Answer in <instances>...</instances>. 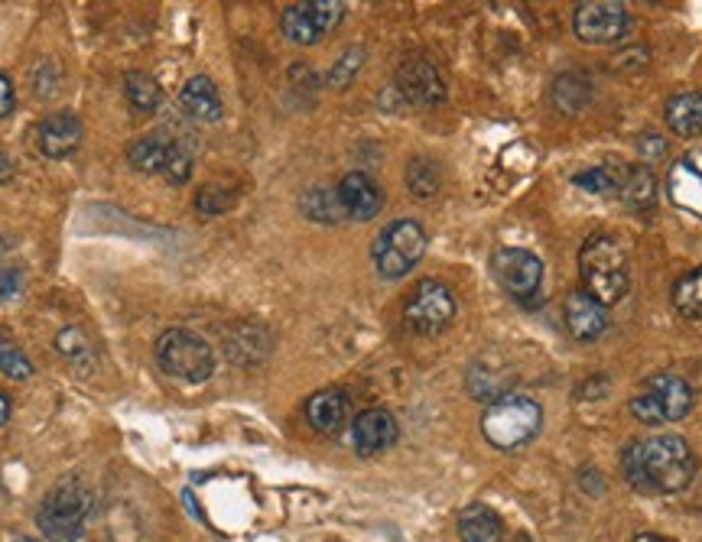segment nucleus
Here are the masks:
<instances>
[{"mask_svg":"<svg viewBox=\"0 0 702 542\" xmlns=\"http://www.w3.org/2000/svg\"><path fill=\"white\" fill-rule=\"evenodd\" d=\"M624 481L644 494H680L693 484L696 459L680 435H654L621 452Z\"/></svg>","mask_w":702,"mask_h":542,"instance_id":"nucleus-1","label":"nucleus"},{"mask_svg":"<svg viewBox=\"0 0 702 542\" xmlns=\"http://www.w3.org/2000/svg\"><path fill=\"white\" fill-rule=\"evenodd\" d=\"M579 277L599 305H618L631 287L628 253L609 234H592L579 251Z\"/></svg>","mask_w":702,"mask_h":542,"instance_id":"nucleus-2","label":"nucleus"},{"mask_svg":"<svg viewBox=\"0 0 702 542\" xmlns=\"http://www.w3.org/2000/svg\"><path fill=\"white\" fill-rule=\"evenodd\" d=\"M540 422H543V410L536 400L521 397V393H508L484 410L482 432L498 452H514V449H524L526 442L540 432Z\"/></svg>","mask_w":702,"mask_h":542,"instance_id":"nucleus-3","label":"nucleus"},{"mask_svg":"<svg viewBox=\"0 0 702 542\" xmlns=\"http://www.w3.org/2000/svg\"><path fill=\"white\" fill-rule=\"evenodd\" d=\"M88 513H91V491L82 481L69 478L46 494L37 523L49 542H79L86 533Z\"/></svg>","mask_w":702,"mask_h":542,"instance_id":"nucleus-4","label":"nucleus"},{"mask_svg":"<svg viewBox=\"0 0 702 542\" xmlns=\"http://www.w3.org/2000/svg\"><path fill=\"white\" fill-rule=\"evenodd\" d=\"M157 364L182 383H205L215 371V354L205 338L189 329H170L157 341Z\"/></svg>","mask_w":702,"mask_h":542,"instance_id":"nucleus-5","label":"nucleus"},{"mask_svg":"<svg viewBox=\"0 0 702 542\" xmlns=\"http://www.w3.org/2000/svg\"><path fill=\"white\" fill-rule=\"evenodd\" d=\"M693 410V387L680 374H654L644 380L641 393L631 400V416L644 425L676 422Z\"/></svg>","mask_w":702,"mask_h":542,"instance_id":"nucleus-6","label":"nucleus"},{"mask_svg":"<svg viewBox=\"0 0 702 542\" xmlns=\"http://www.w3.org/2000/svg\"><path fill=\"white\" fill-rule=\"evenodd\" d=\"M423 253H427V231L410 218L391 221L371 244V260L384 280L407 277L423 260Z\"/></svg>","mask_w":702,"mask_h":542,"instance_id":"nucleus-7","label":"nucleus"},{"mask_svg":"<svg viewBox=\"0 0 702 542\" xmlns=\"http://www.w3.org/2000/svg\"><path fill=\"white\" fill-rule=\"evenodd\" d=\"M455 319V299L437 280H420L403 305V325L413 334L433 338L442 334Z\"/></svg>","mask_w":702,"mask_h":542,"instance_id":"nucleus-8","label":"nucleus"},{"mask_svg":"<svg viewBox=\"0 0 702 542\" xmlns=\"http://www.w3.org/2000/svg\"><path fill=\"white\" fill-rule=\"evenodd\" d=\"M345 17V3L339 0H303V3H290L280 17L283 37L297 46H315L325 40V33H332L339 27V20Z\"/></svg>","mask_w":702,"mask_h":542,"instance_id":"nucleus-9","label":"nucleus"},{"mask_svg":"<svg viewBox=\"0 0 702 542\" xmlns=\"http://www.w3.org/2000/svg\"><path fill=\"white\" fill-rule=\"evenodd\" d=\"M628 27H631V17H628L624 3H618V0H585L575 7V17H572L575 37L582 42H592V46L624 40Z\"/></svg>","mask_w":702,"mask_h":542,"instance_id":"nucleus-10","label":"nucleus"},{"mask_svg":"<svg viewBox=\"0 0 702 542\" xmlns=\"http://www.w3.org/2000/svg\"><path fill=\"white\" fill-rule=\"evenodd\" d=\"M491 273L498 280V287L514 295V299H530L536 295L543 283V263L540 257L521 248H498L491 257Z\"/></svg>","mask_w":702,"mask_h":542,"instance_id":"nucleus-11","label":"nucleus"},{"mask_svg":"<svg viewBox=\"0 0 702 542\" xmlns=\"http://www.w3.org/2000/svg\"><path fill=\"white\" fill-rule=\"evenodd\" d=\"M397 91L403 94V101L417 108H437L445 101V82L437 72V66L427 59H407L397 69Z\"/></svg>","mask_w":702,"mask_h":542,"instance_id":"nucleus-12","label":"nucleus"},{"mask_svg":"<svg viewBox=\"0 0 702 542\" xmlns=\"http://www.w3.org/2000/svg\"><path fill=\"white\" fill-rule=\"evenodd\" d=\"M82 137H86L82 121L72 111H52L37 127V147L49 160H66L69 153H76Z\"/></svg>","mask_w":702,"mask_h":542,"instance_id":"nucleus-13","label":"nucleus"},{"mask_svg":"<svg viewBox=\"0 0 702 542\" xmlns=\"http://www.w3.org/2000/svg\"><path fill=\"white\" fill-rule=\"evenodd\" d=\"M666 192L676 209L702 218V150H693L673 163L666 175Z\"/></svg>","mask_w":702,"mask_h":542,"instance_id":"nucleus-14","label":"nucleus"},{"mask_svg":"<svg viewBox=\"0 0 702 542\" xmlns=\"http://www.w3.org/2000/svg\"><path fill=\"white\" fill-rule=\"evenodd\" d=\"M397 435H400V425H397V419L388 413V410H381V406H374V410H364L361 416L354 419V425H351V439H354V449H358V455H381V452H388L391 445L397 442Z\"/></svg>","mask_w":702,"mask_h":542,"instance_id":"nucleus-15","label":"nucleus"},{"mask_svg":"<svg viewBox=\"0 0 702 542\" xmlns=\"http://www.w3.org/2000/svg\"><path fill=\"white\" fill-rule=\"evenodd\" d=\"M335 195H339L342 211L349 218H354V221H371L378 211L384 209V192H381V185L368 172H349L339 182Z\"/></svg>","mask_w":702,"mask_h":542,"instance_id":"nucleus-16","label":"nucleus"},{"mask_svg":"<svg viewBox=\"0 0 702 542\" xmlns=\"http://www.w3.org/2000/svg\"><path fill=\"white\" fill-rule=\"evenodd\" d=\"M563 319L566 329L575 341H595L599 334L609 329V315L605 305H599L585 290H572L563 302Z\"/></svg>","mask_w":702,"mask_h":542,"instance_id":"nucleus-17","label":"nucleus"},{"mask_svg":"<svg viewBox=\"0 0 702 542\" xmlns=\"http://www.w3.org/2000/svg\"><path fill=\"white\" fill-rule=\"evenodd\" d=\"M307 422L322 435H335L349 422V397L342 390L312 393L307 400Z\"/></svg>","mask_w":702,"mask_h":542,"instance_id":"nucleus-18","label":"nucleus"},{"mask_svg":"<svg viewBox=\"0 0 702 542\" xmlns=\"http://www.w3.org/2000/svg\"><path fill=\"white\" fill-rule=\"evenodd\" d=\"M179 104L189 118L195 121H219L221 118V98L219 88L212 84L209 76H195L189 82L182 84L179 91Z\"/></svg>","mask_w":702,"mask_h":542,"instance_id":"nucleus-19","label":"nucleus"},{"mask_svg":"<svg viewBox=\"0 0 702 542\" xmlns=\"http://www.w3.org/2000/svg\"><path fill=\"white\" fill-rule=\"evenodd\" d=\"M459 536H462V542H501L504 540V523L491 506L472 503L459 513Z\"/></svg>","mask_w":702,"mask_h":542,"instance_id":"nucleus-20","label":"nucleus"},{"mask_svg":"<svg viewBox=\"0 0 702 542\" xmlns=\"http://www.w3.org/2000/svg\"><path fill=\"white\" fill-rule=\"evenodd\" d=\"M666 124L676 137H700L702 133V94L680 91L666 101Z\"/></svg>","mask_w":702,"mask_h":542,"instance_id":"nucleus-21","label":"nucleus"},{"mask_svg":"<svg viewBox=\"0 0 702 542\" xmlns=\"http://www.w3.org/2000/svg\"><path fill=\"white\" fill-rule=\"evenodd\" d=\"M514 383V374L511 371H498V368H488V358L475 361L469 368V390L475 400H484V403H498L501 397H508Z\"/></svg>","mask_w":702,"mask_h":542,"instance_id":"nucleus-22","label":"nucleus"},{"mask_svg":"<svg viewBox=\"0 0 702 542\" xmlns=\"http://www.w3.org/2000/svg\"><path fill=\"white\" fill-rule=\"evenodd\" d=\"M621 199L624 205L634 211H651L658 202V175L651 172V167L638 163L628 169L624 185H621Z\"/></svg>","mask_w":702,"mask_h":542,"instance_id":"nucleus-23","label":"nucleus"},{"mask_svg":"<svg viewBox=\"0 0 702 542\" xmlns=\"http://www.w3.org/2000/svg\"><path fill=\"white\" fill-rule=\"evenodd\" d=\"M254 348V354L258 358H267V351H270V334L263 332L261 325H251V322H244V325H238L234 332L224 338V354L234 361V364H241L244 368V351H251Z\"/></svg>","mask_w":702,"mask_h":542,"instance_id":"nucleus-24","label":"nucleus"},{"mask_svg":"<svg viewBox=\"0 0 702 542\" xmlns=\"http://www.w3.org/2000/svg\"><path fill=\"white\" fill-rule=\"evenodd\" d=\"M624 175H628V169L624 167H618V163H602V167L575 172V175H572V185H579V189H585V192H595V195H609V192H621Z\"/></svg>","mask_w":702,"mask_h":542,"instance_id":"nucleus-25","label":"nucleus"},{"mask_svg":"<svg viewBox=\"0 0 702 542\" xmlns=\"http://www.w3.org/2000/svg\"><path fill=\"white\" fill-rule=\"evenodd\" d=\"M167 153H170V143L160 133H150V137L133 140L131 150H128V160H131V167L137 172H163Z\"/></svg>","mask_w":702,"mask_h":542,"instance_id":"nucleus-26","label":"nucleus"},{"mask_svg":"<svg viewBox=\"0 0 702 542\" xmlns=\"http://www.w3.org/2000/svg\"><path fill=\"white\" fill-rule=\"evenodd\" d=\"M124 94H128L133 111H140V114H153L160 108V98H163L157 79L147 76V72H128L124 76Z\"/></svg>","mask_w":702,"mask_h":542,"instance_id":"nucleus-27","label":"nucleus"},{"mask_svg":"<svg viewBox=\"0 0 702 542\" xmlns=\"http://www.w3.org/2000/svg\"><path fill=\"white\" fill-rule=\"evenodd\" d=\"M300 209H303V214H307L309 221H322V224H335V221H342V214H345L342 205H339V195H335L332 189H322V185L303 192Z\"/></svg>","mask_w":702,"mask_h":542,"instance_id":"nucleus-28","label":"nucleus"},{"mask_svg":"<svg viewBox=\"0 0 702 542\" xmlns=\"http://www.w3.org/2000/svg\"><path fill=\"white\" fill-rule=\"evenodd\" d=\"M439 185H442V169H439V163L427 160V157L410 160V167H407V189L417 199H433L439 192Z\"/></svg>","mask_w":702,"mask_h":542,"instance_id":"nucleus-29","label":"nucleus"},{"mask_svg":"<svg viewBox=\"0 0 702 542\" xmlns=\"http://www.w3.org/2000/svg\"><path fill=\"white\" fill-rule=\"evenodd\" d=\"M673 305L686 319H702V267L673 283Z\"/></svg>","mask_w":702,"mask_h":542,"instance_id":"nucleus-30","label":"nucleus"},{"mask_svg":"<svg viewBox=\"0 0 702 542\" xmlns=\"http://www.w3.org/2000/svg\"><path fill=\"white\" fill-rule=\"evenodd\" d=\"M589 82L582 76H560L553 84V101L563 114H579L589 104Z\"/></svg>","mask_w":702,"mask_h":542,"instance_id":"nucleus-31","label":"nucleus"},{"mask_svg":"<svg viewBox=\"0 0 702 542\" xmlns=\"http://www.w3.org/2000/svg\"><path fill=\"white\" fill-rule=\"evenodd\" d=\"M361 66H364V49H361V46H351V49L342 52V59L329 69V84H332V88H345V84H351V79L358 76Z\"/></svg>","mask_w":702,"mask_h":542,"instance_id":"nucleus-32","label":"nucleus"},{"mask_svg":"<svg viewBox=\"0 0 702 542\" xmlns=\"http://www.w3.org/2000/svg\"><path fill=\"white\" fill-rule=\"evenodd\" d=\"M231 205H234V192H228V189H221V185H205V189H199V195H195V209L202 211V214H209V218L228 211Z\"/></svg>","mask_w":702,"mask_h":542,"instance_id":"nucleus-33","label":"nucleus"},{"mask_svg":"<svg viewBox=\"0 0 702 542\" xmlns=\"http://www.w3.org/2000/svg\"><path fill=\"white\" fill-rule=\"evenodd\" d=\"M163 175H167L173 185H185L189 175H192V157H189L179 143H170V153H167V163H163Z\"/></svg>","mask_w":702,"mask_h":542,"instance_id":"nucleus-34","label":"nucleus"},{"mask_svg":"<svg viewBox=\"0 0 702 542\" xmlns=\"http://www.w3.org/2000/svg\"><path fill=\"white\" fill-rule=\"evenodd\" d=\"M0 374L10 377V380H27V377L33 374V364H30V358L13 344V348L7 351V358L0 361Z\"/></svg>","mask_w":702,"mask_h":542,"instance_id":"nucleus-35","label":"nucleus"},{"mask_svg":"<svg viewBox=\"0 0 702 542\" xmlns=\"http://www.w3.org/2000/svg\"><path fill=\"white\" fill-rule=\"evenodd\" d=\"M23 290V270L17 267H0V302L17 299Z\"/></svg>","mask_w":702,"mask_h":542,"instance_id":"nucleus-36","label":"nucleus"},{"mask_svg":"<svg viewBox=\"0 0 702 542\" xmlns=\"http://www.w3.org/2000/svg\"><path fill=\"white\" fill-rule=\"evenodd\" d=\"M17 104V91H13V82L0 72V118H7Z\"/></svg>","mask_w":702,"mask_h":542,"instance_id":"nucleus-37","label":"nucleus"},{"mask_svg":"<svg viewBox=\"0 0 702 542\" xmlns=\"http://www.w3.org/2000/svg\"><path fill=\"white\" fill-rule=\"evenodd\" d=\"M13 172H17V169H13V160H10L7 153H0V185H3V182H10V179H13Z\"/></svg>","mask_w":702,"mask_h":542,"instance_id":"nucleus-38","label":"nucleus"},{"mask_svg":"<svg viewBox=\"0 0 702 542\" xmlns=\"http://www.w3.org/2000/svg\"><path fill=\"white\" fill-rule=\"evenodd\" d=\"M7 419H10V400H7V397L0 393V425H3Z\"/></svg>","mask_w":702,"mask_h":542,"instance_id":"nucleus-39","label":"nucleus"},{"mask_svg":"<svg viewBox=\"0 0 702 542\" xmlns=\"http://www.w3.org/2000/svg\"><path fill=\"white\" fill-rule=\"evenodd\" d=\"M634 542H673V540H666V536H658V533H641V536H634Z\"/></svg>","mask_w":702,"mask_h":542,"instance_id":"nucleus-40","label":"nucleus"},{"mask_svg":"<svg viewBox=\"0 0 702 542\" xmlns=\"http://www.w3.org/2000/svg\"><path fill=\"white\" fill-rule=\"evenodd\" d=\"M10 348H13V341H10V338H3V334H0V361H3V358H7V351H10Z\"/></svg>","mask_w":702,"mask_h":542,"instance_id":"nucleus-41","label":"nucleus"},{"mask_svg":"<svg viewBox=\"0 0 702 542\" xmlns=\"http://www.w3.org/2000/svg\"><path fill=\"white\" fill-rule=\"evenodd\" d=\"M17 542H40V540H17Z\"/></svg>","mask_w":702,"mask_h":542,"instance_id":"nucleus-42","label":"nucleus"}]
</instances>
